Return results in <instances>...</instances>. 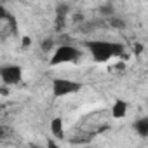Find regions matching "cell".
I'll return each instance as SVG.
<instances>
[{"mask_svg":"<svg viewBox=\"0 0 148 148\" xmlns=\"http://www.w3.org/2000/svg\"><path fill=\"white\" fill-rule=\"evenodd\" d=\"M86 47H87L91 58L96 63H110L112 59H115L117 56H120L124 52V45L120 42L101 40V38L87 40L86 42Z\"/></svg>","mask_w":148,"mask_h":148,"instance_id":"obj_1","label":"cell"},{"mask_svg":"<svg viewBox=\"0 0 148 148\" xmlns=\"http://www.w3.org/2000/svg\"><path fill=\"white\" fill-rule=\"evenodd\" d=\"M80 58V51L79 47L71 45V44H61L58 47L52 49V54L49 58V64L51 66H61V64H70L75 63Z\"/></svg>","mask_w":148,"mask_h":148,"instance_id":"obj_2","label":"cell"},{"mask_svg":"<svg viewBox=\"0 0 148 148\" xmlns=\"http://www.w3.org/2000/svg\"><path fill=\"white\" fill-rule=\"evenodd\" d=\"M84 86L79 80H71V79H63L56 77L51 80V92L54 98H66L71 94H77Z\"/></svg>","mask_w":148,"mask_h":148,"instance_id":"obj_3","label":"cell"},{"mask_svg":"<svg viewBox=\"0 0 148 148\" xmlns=\"http://www.w3.org/2000/svg\"><path fill=\"white\" fill-rule=\"evenodd\" d=\"M23 80V68L16 63H5L0 64V82L4 86H18Z\"/></svg>","mask_w":148,"mask_h":148,"instance_id":"obj_4","label":"cell"},{"mask_svg":"<svg viewBox=\"0 0 148 148\" xmlns=\"http://www.w3.org/2000/svg\"><path fill=\"white\" fill-rule=\"evenodd\" d=\"M127 110H129L127 101L119 98V99H115L113 105H112V117L117 119V120H120V119H124V117L127 115Z\"/></svg>","mask_w":148,"mask_h":148,"instance_id":"obj_5","label":"cell"},{"mask_svg":"<svg viewBox=\"0 0 148 148\" xmlns=\"http://www.w3.org/2000/svg\"><path fill=\"white\" fill-rule=\"evenodd\" d=\"M49 129H51V134L58 139H61L64 136V122L61 117H54L51 122H49Z\"/></svg>","mask_w":148,"mask_h":148,"instance_id":"obj_6","label":"cell"},{"mask_svg":"<svg viewBox=\"0 0 148 148\" xmlns=\"http://www.w3.org/2000/svg\"><path fill=\"white\" fill-rule=\"evenodd\" d=\"M134 131H136V134H139L141 138H146L148 136V119L146 117H143V119H138L136 122H134Z\"/></svg>","mask_w":148,"mask_h":148,"instance_id":"obj_7","label":"cell"},{"mask_svg":"<svg viewBox=\"0 0 148 148\" xmlns=\"http://www.w3.org/2000/svg\"><path fill=\"white\" fill-rule=\"evenodd\" d=\"M11 18V14H9V11L2 5V4H0V21H2V19H9Z\"/></svg>","mask_w":148,"mask_h":148,"instance_id":"obj_8","label":"cell"},{"mask_svg":"<svg viewBox=\"0 0 148 148\" xmlns=\"http://www.w3.org/2000/svg\"><path fill=\"white\" fill-rule=\"evenodd\" d=\"M44 49H45V51L52 49V40H45V42H44Z\"/></svg>","mask_w":148,"mask_h":148,"instance_id":"obj_9","label":"cell"}]
</instances>
